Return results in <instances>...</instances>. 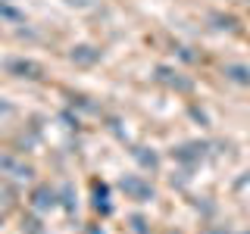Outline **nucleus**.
Returning a JSON list of instances; mask_svg holds the SVG:
<instances>
[{
	"label": "nucleus",
	"mask_w": 250,
	"mask_h": 234,
	"mask_svg": "<svg viewBox=\"0 0 250 234\" xmlns=\"http://www.w3.org/2000/svg\"><path fill=\"white\" fill-rule=\"evenodd\" d=\"M119 191L135 203H153V197H156L153 184L147 181L144 175H122L119 178Z\"/></svg>",
	"instance_id": "obj_1"
},
{
	"label": "nucleus",
	"mask_w": 250,
	"mask_h": 234,
	"mask_svg": "<svg viewBox=\"0 0 250 234\" xmlns=\"http://www.w3.org/2000/svg\"><path fill=\"white\" fill-rule=\"evenodd\" d=\"M207 150H209L207 140H188V144L172 147V159L188 166V169H194V166H200V162L207 159Z\"/></svg>",
	"instance_id": "obj_2"
},
{
	"label": "nucleus",
	"mask_w": 250,
	"mask_h": 234,
	"mask_svg": "<svg viewBox=\"0 0 250 234\" xmlns=\"http://www.w3.org/2000/svg\"><path fill=\"white\" fill-rule=\"evenodd\" d=\"M3 69H6V75L25 78V81H41V78H44V66H41V62L25 59V57H10V59H3Z\"/></svg>",
	"instance_id": "obj_3"
},
{
	"label": "nucleus",
	"mask_w": 250,
	"mask_h": 234,
	"mask_svg": "<svg viewBox=\"0 0 250 234\" xmlns=\"http://www.w3.org/2000/svg\"><path fill=\"white\" fill-rule=\"evenodd\" d=\"M153 78L163 84V88L178 91V94H191V91H194V81H191V78H185L178 69H172V66H156Z\"/></svg>",
	"instance_id": "obj_4"
},
{
	"label": "nucleus",
	"mask_w": 250,
	"mask_h": 234,
	"mask_svg": "<svg viewBox=\"0 0 250 234\" xmlns=\"http://www.w3.org/2000/svg\"><path fill=\"white\" fill-rule=\"evenodd\" d=\"M60 206V191L50 184H41L31 191V209L35 213H47V209H57Z\"/></svg>",
	"instance_id": "obj_5"
},
{
	"label": "nucleus",
	"mask_w": 250,
	"mask_h": 234,
	"mask_svg": "<svg viewBox=\"0 0 250 234\" xmlns=\"http://www.w3.org/2000/svg\"><path fill=\"white\" fill-rule=\"evenodd\" d=\"M69 59H72L78 69H91V66H97V62L104 59V53H100V47H94V44H75L72 53H69Z\"/></svg>",
	"instance_id": "obj_6"
},
{
	"label": "nucleus",
	"mask_w": 250,
	"mask_h": 234,
	"mask_svg": "<svg viewBox=\"0 0 250 234\" xmlns=\"http://www.w3.org/2000/svg\"><path fill=\"white\" fill-rule=\"evenodd\" d=\"M131 159L147 172H160V153L150 150V147H131Z\"/></svg>",
	"instance_id": "obj_7"
},
{
	"label": "nucleus",
	"mask_w": 250,
	"mask_h": 234,
	"mask_svg": "<svg viewBox=\"0 0 250 234\" xmlns=\"http://www.w3.org/2000/svg\"><path fill=\"white\" fill-rule=\"evenodd\" d=\"M222 75L229 78V81L241 84V88H250V66H244V62H225Z\"/></svg>",
	"instance_id": "obj_8"
},
{
	"label": "nucleus",
	"mask_w": 250,
	"mask_h": 234,
	"mask_svg": "<svg viewBox=\"0 0 250 234\" xmlns=\"http://www.w3.org/2000/svg\"><path fill=\"white\" fill-rule=\"evenodd\" d=\"M0 169L13 172V178H31V169L22 166V162H16L13 156H0Z\"/></svg>",
	"instance_id": "obj_9"
},
{
	"label": "nucleus",
	"mask_w": 250,
	"mask_h": 234,
	"mask_svg": "<svg viewBox=\"0 0 250 234\" xmlns=\"http://www.w3.org/2000/svg\"><path fill=\"white\" fill-rule=\"evenodd\" d=\"M94 209H97V213H104V215H109V200H106V187L104 184H97L94 181Z\"/></svg>",
	"instance_id": "obj_10"
},
{
	"label": "nucleus",
	"mask_w": 250,
	"mask_h": 234,
	"mask_svg": "<svg viewBox=\"0 0 250 234\" xmlns=\"http://www.w3.org/2000/svg\"><path fill=\"white\" fill-rule=\"evenodd\" d=\"M128 225L135 234H150V222H147L144 215H128Z\"/></svg>",
	"instance_id": "obj_11"
},
{
	"label": "nucleus",
	"mask_w": 250,
	"mask_h": 234,
	"mask_svg": "<svg viewBox=\"0 0 250 234\" xmlns=\"http://www.w3.org/2000/svg\"><path fill=\"white\" fill-rule=\"evenodd\" d=\"M72 197H75V194H72V187H62V191H60V203H62V206H66V213H75V203H72Z\"/></svg>",
	"instance_id": "obj_12"
},
{
	"label": "nucleus",
	"mask_w": 250,
	"mask_h": 234,
	"mask_svg": "<svg viewBox=\"0 0 250 234\" xmlns=\"http://www.w3.org/2000/svg\"><path fill=\"white\" fill-rule=\"evenodd\" d=\"M213 22H216V28H229V31H234L238 28V19H231V16H213Z\"/></svg>",
	"instance_id": "obj_13"
},
{
	"label": "nucleus",
	"mask_w": 250,
	"mask_h": 234,
	"mask_svg": "<svg viewBox=\"0 0 250 234\" xmlns=\"http://www.w3.org/2000/svg\"><path fill=\"white\" fill-rule=\"evenodd\" d=\"M175 50H178V59H185V62H197L200 57H197V53H191V47H175Z\"/></svg>",
	"instance_id": "obj_14"
},
{
	"label": "nucleus",
	"mask_w": 250,
	"mask_h": 234,
	"mask_svg": "<svg viewBox=\"0 0 250 234\" xmlns=\"http://www.w3.org/2000/svg\"><path fill=\"white\" fill-rule=\"evenodd\" d=\"M203 234H225V231L216 228V225H207V228H203Z\"/></svg>",
	"instance_id": "obj_15"
},
{
	"label": "nucleus",
	"mask_w": 250,
	"mask_h": 234,
	"mask_svg": "<svg viewBox=\"0 0 250 234\" xmlns=\"http://www.w3.org/2000/svg\"><path fill=\"white\" fill-rule=\"evenodd\" d=\"M88 234H106V231L100 228V225H91V228H88Z\"/></svg>",
	"instance_id": "obj_16"
},
{
	"label": "nucleus",
	"mask_w": 250,
	"mask_h": 234,
	"mask_svg": "<svg viewBox=\"0 0 250 234\" xmlns=\"http://www.w3.org/2000/svg\"><path fill=\"white\" fill-rule=\"evenodd\" d=\"M169 234H175V231H169Z\"/></svg>",
	"instance_id": "obj_17"
}]
</instances>
